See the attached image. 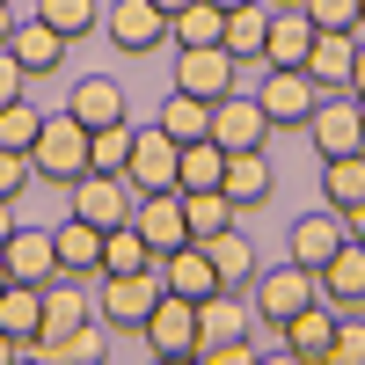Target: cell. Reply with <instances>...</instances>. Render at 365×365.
Here are the masks:
<instances>
[{
    "instance_id": "obj_1",
    "label": "cell",
    "mask_w": 365,
    "mask_h": 365,
    "mask_svg": "<svg viewBox=\"0 0 365 365\" xmlns=\"http://www.w3.org/2000/svg\"><path fill=\"white\" fill-rule=\"evenodd\" d=\"M29 168H37L44 182L88 175V125H81L73 110H58V117H44V125H37V139H29Z\"/></svg>"
},
{
    "instance_id": "obj_2",
    "label": "cell",
    "mask_w": 365,
    "mask_h": 365,
    "mask_svg": "<svg viewBox=\"0 0 365 365\" xmlns=\"http://www.w3.org/2000/svg\"><path fill=\"white\" fill-rule=\"evenodd\" d=\"M154 299H161V278H154V270H103V285H96V322H103V329H139L146 314H154Z\"/></svg>"
},
{
    "instance_id": "obj_3",
    "label": "cell",
    "mask_w": 365,
    "mask_h": 365,
    "mask_svg": "<svg viewBox=\"0 0 365 365\" xmlns=\"http://www.w3.org/2000/svg\"><path fill=\"white\" fill-rule=\"evenodd\" d=\"M307 299H322V285H314V270L307 263H278V270H256V314L270 322V329H285L299 307H307Z\"/></svg>"
},
{
    "instance_id": "obj_4",
    "label": "cell",
    "mask_w": 365,
    "mask_h": 365,
    "mask_svg": "<svg viewBox=\"0 0 365 365\" xmlns=\"http://www.w3.org/2000/svg\"><path fill=\"white\" fill-rule=\"evenodd\" d=\"M307 132H314V154H322V161H336V154H365V117H358V96H351V88L322 96V103H314V117H307Z\"/></svg>"
},
{
    "instance_id": "obj_5",
    "label": "cell",
    "mask_w": 365,
    "mask_h": 365,
    "mask_svg": "<svg viewBox=\"0 0 365 365\" xmlns=\"http://www.w3.org/2000/svg\"><path fill=\"white\" fill-rule=\"evenodd\" d=\"M256 103H263V117H270V132H278V125H307L314 103H322V88L307 81V66H270L263 88H256Z\"/></svg>"
},
{
    "instance_id": "obj_6",
    "label": "cell",
    "mask_w": 365,
    "mask_h": 365,
    "mask_svg": "<svg viewBox=\"0 0 365 365\" xmlns=\"http://www.w3.org/2000/svg\"><path fill=\"white\" fill-rule=\"evenodd\" d=\"M175 88H182V96H197V103L234 96V51H227V44H182V51H175Z\"/></svg>"
},
{
    "instance_id": "obj_7",
    "label": "cell",
    "mask_w": 365,
    "mask_h": 365,
    "mask_svg": "<svg viewBox=\"0 0 365 365\" xmlns=\"http://www.w3.org/2000/svg\"><path fill=\"white\" fill-rule=\"evenodd\" d=\"M270 139V117H263V103L256 96H220L212 103V146H220V154H256V146Z\"/></svg>"
},
{
    "instance_id": "obj_8",
    "label": "cell",
    "mask_w": 365,
    "mask_h": 365,
    "mask_svg": "<svg viewBox=\"0 0 365 365\" xmlns=\"http://www.w3.org/2000/svg\"><path fill=\"white\" fill-rule=\"evenodd\" d=\"M139 336H146V351H154V358H190V344H197V299L161 292L154 314L139 322Z\"/></svg>"
},
{
    "instance_id": "obj_9",
    "label": "cell",
    "mask_w": 365,
    "mask_h": 365,
    "mask_svg": "<svg viewBox=\"0 0 365 365\" xmlns=\"http://www.w3.org/2000/svg\"><path fill=\"white\" fill-rule=\"evenodd\" d=\"M66 190H73V220H88V227H117V220H132V197H139L125 175H103V168L73 175Z\"/></svg>"
},
{
    "instance_id": "obj_10",
    "label": "cell",
    "mask_w": 365,
    "mask_h": 365,
    "mask_svg": "<svg viewBox=\"0 0 365 365\" xmlns=\"http://www.w3.org/2000/svg\"><path fill=\"white\" fill-rule=\"evenodd\" d=\"M103 29H110V44L125 58H146V51L168 44V15L154 8V0H117V8L103 15Z\"/></svg>"
},
{
    "instance_id": "obj_11",
    "label": "cell",
    "mask_w": 365,
    "mask_h": 365,
    "mask_svg": "<svg viewBox=\"0 0 365 365\" xmlns=\"http://www.w3.org/2000/svg\"><path fill=\"white\" fill-rule=\"evenodd\" d=\"M146 270H154V278H161V292H182V299H205V292H227V285H220V270H212V256H205V241H182V249L154 256Z\"/></svg>"
},
{
    "instance_id": "obj_12",
    "label": "cell",
    "mask_w": 365,
    "mask_h": 365,
    "mask_svg": "<svg viewBox=\"0 0 365 365\" xmlns=\"http://www.w3.org/2000/svg\"><path fill=\"white\" fill-rule=\"evenodd\" d=\"M132 227L146 234V249H154V256L182 249V241H190V220H182V190H146V197H132Z\"/></svg>"
},
{
    "instance_id": "obj_13",
    "label": "cell",
    "mask_w": 365,
    "mask_h": 365,
    "mask_svg": "<svg viewBox=\"0 0 365 365\" xmlns=\"http://www.w3.org/2000/svg\"><path fill=\"white\" fill-rule=\"evenodd\" d=\"M314 285H322V299H329L336 314H365V241H358V234L314 270Z\"/></svg>"
},
{
    "instance_id": "obj_14",
    "label": "cell",
    "mask_w": 365,
    "mask_h": 365,
    "mask_svg": "<svg viewBox=\"0 0 365 365\" xmlns=\"http://www.w3.org/2000/svg\"><path fill=\"white\" fill-rule=\"evenodd\" d=\"M175 154L182 146L154 125V132H132V161H125V182L146 197V190H175Z\"/></svg>"
},
{
    "instance_id": "obj_15",
    "label": "cell",
    "mask_w": 365,
    "mask_h": 365,
    "mask_svg": "<svg viewBox=\"0 0 365 365\" xmlns=\"http://www.w3.org/2000/svg\"><path fill=\"white\" fill-rule=\"evenodd\" d=\"M96 322V292H88L73 270H58V278H44V329L37 336H66V329Z\"/></svg>"
},
{
    "instance_id": "obj_16",
    "label": "cell",
    "mask_w": 365,
    "mask_h": 365,
    "mask_svg": "<svg viewBox=\"0 0 365 365\" xmlns=\"http://www.w3.org/2000/svg\"><path fill=\"white\" fill-rule=\"evenodd\" d=\"M8 51H15V66H22L29 81H44V73H58V58H66L73 44L58 37L51 22H37V15H29V22H15V29H8Z\"/></svg>"
},
{
    "instance_id": "obj_17",
    "label": "cell",
    "mask_w": 365,
    "mask_h": 365,
    "mask_svg": "<svg viewBox=\"0 0 365 365\" xmlns=\"http://www.w3.org/2000/svg\"><path fill=\"white\" fill-rule=\"evenodd\" d=\"M351 58H358V29H314V51H307V81L322 96L351 88Z\"/></svg>"
},
{
    "instance_id": "obj_18",
    "label": "cell",
    "mask_w": 365,
    "mask_h": 365,
    "mask_svg": "<svg viewBox=\"0 0 365 365\" xmlns=\"http://www.w3.org/2000/svg\"><path fill=\"white\" fill-rule=\"evenodd\" d=\"M278 336H285V358H292V365H322L329 336H336V307H329V299H307Z\"/></svg>"
},
{
    "instance_id": "obj_19",
    "label": "cell",
    "mask_w": 365,
    "mask_h": 365,
    "mask_svg": "<svg viewBox=\"0 0 365 365\" xmlns=\"http://www.w3.org/2000/svg\"><path fill=\"white\" fill-rule=\"evenodd\" d=\"M220 190L234 197V212H263L270 197H278V175H270L263 146H256V154H227V175H220Z\"/></svg>"
},
{
    "instance_id": "obj_20",
    "label": "cell",
    "mask_w": 365,
    "mask_h": 365,
    "mask_svg": "<svg viewBox=\"0 0 365 365\" xmlns=\"http://www.w3.org/2000/svg\"><path fill=\"white\" fill-rule=\"evenodd\" d=\"M307 51H314V22L307 8H270V37H263V66H307Z\"/></svg>"
},
{
    "instance_id": "obj_21",
    "label": "cell",
    "mask_w": 365,
    "mask_h": 365,
    "mask_svg": "<svg viewBox=\"0 0 365 365\" xmlns=\"http://www.w3.org/2000/svg\"><path fill=\"white\" fill-rule=\"evenodd\" d=\"M0 256H8V278H22V285H44V278H58V249H51V227H15Z\"/></svg>"
},
{
    "instance_id": "obj_22",
    "label": "cell",
    "mask_w": 365,
    "mask_h": 365,
    "mask_svg": "<svg viewBox=\"0 0 365 365\" xmlns=\"http://www.w3.org/2000/svg\"><path fill=\"white\" fill-rule=\"evenodd\" d=\"M51 249H58V270H73V278H103V227H88V220H58L51 227Z\"/></svg>"
},
{
    "instance_id": "obj_23",
    "label": "cell",
    "mask_w": 365,
    "mask_h": 365,
    "mask_svg": "<svg viewBox=\"0 0 365 365\" xmlns=\"http://www.w3.org/2000/svg\"><path fill=\"white\" fill-rule=\"evenodd\" d=\"M351 241V227H344V212H307V220H292V263H307V270H322L329 256H336Z\"/></svg>"
},
{
    "instance_id": "obj_24",
    "label": "cell",
    "mask_w": 365,
    "mask_h": 365,
    "mask_svg": "<svg viewBox=\"0 0 365 365\" xmlns=\"http://www.w3.org/2000/svg\"><path fill=\"white\" fill-rule=\"evenodd\" d=\"M205 256H212V270H220V285H227V292L256 285V270H263V263H256V241L241 234V227H220V234L205 241Z\"/></svg>"
},
{
    "instance_id": "obj_25",
    "label": "cell",
    "mask_w": 365,
    "mask_h": 365,
    "mask_svg": "<svg viewBox=\"0 0 365 365\" xmlns=\"http://www.w3.org/2000/svg\"><path fill=\"white\" fill-rule=\"evenodd\" d=\"M66 110L81 117L88 132H96V125H117V117H125V88H117L110 73H88V81H73V96H66Z\"/></svg>"
},
{
    "instance_id": "obj_26",
    "label": "cell",
    "mask_w": 365,
    "mask_h": 365,
    "mask_svg": "<svg viewBox=\"0 0 365 365\" xmlns=\"http://www.w3.org/2000/svg\"><path fill=\"white\" fill-rule=\"evenodd\" d=\"M263 37H270V0H241V8H227L220 44L234 51V66H241V58H263Z\"/></svg>"
},
{
    "instance_id": "obj_27",
    "label": "cell",
    "mask_w": 365,
    "mask_h": 365,
    "mask_svg": "<svg viewBox=\"0 0 365 365\" xmlns=\"http://www.w3.org/2000/svg\"><path fill=\"white\" fill-rule=\"evenodd\" d=\"M322 197H329V212H351L365 205V154H336V161H322Z\"/></svg>"
},
{
    "instance_id": "obj_28",
    "label": "cell",
    "mask_w": 365,
    "mask_h": 365,
    "mask_svg": "<svg viewBox=\"0 0 365 365\" xmlns=\"http://www.w3.org/2000/svg\"><path fill=\"white\" fill-rule=\"evenodd\" d=\"M0 329H8L15 344L37 336V329H44V285H22V278L0 285Z\"/></svg>"
},
{
    "instance_id": "obj_29",
    "label": "cell",
    "mask_w": 365,
    "mask_h": 365,
    "mask_svg": "<svg viewBox=\"0 0 365 365\" xmlns=\"http://www.w3.org/2000/svg\"><path fill=\"white\" fill-rule=\"evenodd\" d=\"M154 125H161L175 146L212 139V103H197V96H182V88H168V103H161V117H154Z\"/></svg>"
},
{
    "instance_id": "obj_30",
    "label": "cell",
    "mask_w": 365,
    "mask_h": 365,
    "mask_svg": "<svg viewBox=\"0 0 365 365\" xmlns=\"http://www.w3.org/2000/svg\"><path fill=\"white\" fill-rule=\"evenodd\" d=\"M103 358H110V336L96 322L66 329V336H44V365H103Z\"/></svg>"
},
{
    "instance_id": "obj_31",
    "label": "cell",
    "mask_w": 365,
    "mask_h": 365,
    "mask_svg": "<svg viewBox=\"0 0 365 365\" xmlns=\"http://www.w3.org/2000/svg\"><path fill=\"white\" fill-rule=\"evenodd\" d=\"M220 175H227V154L212 139H190L175 154V190H220Z\"/></svg>"
},
{
    "instance_id": "obj_32",
    "label": "cell",
    "mask_w": 365,
    "mask_h": 365,
    "mask_svg": "<svg viewBox=\"0 0 365 365\" xmlns=\"http://www.w3.org/2000/svg\"><path fill=\"white\" fill-rule=\"evenodd\" d=\"M182 220H190V241H212L220 227H234L241 212H234L227 190H182Z\"/></svg>"
},
{
    "instance_id": "obj_33",
    "label": "cell",
    "mask_w": 365,
    "mask_h": 365,
    "mask_svg": "<svg viewBox=\"0 0 365 365\" xmlns=\"http://www.w3.org/2000/svg\"><path fill=\"white\" fill-rule=\"evenodd\" d=\"M146 263H154V249H146V234L132 220L103 227V270H146Z\"/></svg>"
},
{
    "instance_id": "obj_34",
    "label": "cell",
    "mask_w": 365,
    "mask_h": 365,
    "mask_svg": "<svg viewBox=\"0 0 365 365\" xmlns=\"http://www.w3.org/2000/svg\"><path fill=\"white\" fill-rule=\"evenodd\" d=\"M37 22H51L58 29V37H88V29H96L103 22V0H37Z\"/></svg>"
},
{
    "instance_id": "obj_35",
    "label": "cell",
    "mask_w": 365,
    "mask_h": 365,
    "mask_svg": "<svg viewBox=\"0 0 365 365\" xmlns=\"http://www.w3.org/2000/svg\"><path fill=\"white\" fill-rule=\"evenodd\" d=\"M125 161H132V125H125V117H117V125H96V132H88V168L125 175Z\"/></svg>"
},
{
    "instance_id": "obj_36",
    "label": "cell",
    "mask_w": 365,
    "mask_h": 365,
    "mask_svg": "<svg viewBox=\"0 0 365 365\" xmlns=\"http://www.w3.org/2000/svg\"><path fill=\"white\" fill-rule=\"evenodd\" d=\"M220 29H227V15L212 8V0H190L182 15H168V37H175V51H182V44H220Z\"/></svg>"
},
{
    "instance_id": "obj_37",
    "label": "cell",
    "mask_w": 365,
    "mask_h": 365,
    "mask_svg": "<svg viewBox=\"0 0 365 365\" xmlns=\"http://www.w3.org/2000/svg\"><path fill=\"white\" fill-rule=\"evenodd\" d=\"M249 329V314L234 307V292H205L197 299V336H241Z\"/></svg>"
},
{
    "instance_id": "obj_38",
    "label": "cell",
    "mask_w": 365,
    "mask_h": 365,
    "mask_svg": "<svg viewBox=\"0 0 365 365\" xmlns=\"http://www.w3.org/2000/svg\"><path fill=\"white\" fill-rule=\"evenodd\" d=\"M37 125H44V110L37 103H0V146H15V154H29V139H37Z\"/></svg>"
},
{
    "instance_id": "obj_39",
    "label": "cell",
    "mask_w": 365,
    "mask_h": 365,
    "mask_svg": "<svg viewBox=\"0 0 365 365\" xmlns=\"http://www.w3.org/2000/svg\"><path fill=\"white\" fill-rule=\"evenodd\" d=\"M190 358H197V365H249V358H263V351L249 344V329H241V336H197Z\"/></svg>"
},
{
    "instance_id": "obj_40",
    "label": "cell",
    "mask_w": 365,
    "mask_h": 365,
    "mask_svg": "<svg viewBox=\"0 0 365 365\" xmlns=\"http://www.w3.org/2000/svg\"><path fill=\"white\" fill-rule=\"evenodd\" d=\"M322 365H365V322L358 314H336V336H329Z\"/></svg>"
},
{
    "instance_id": "obj_41",
    "label": "cell",
    "mask_w": 365,
    "mask_h": 365,
    "mask_svg": "<svg viewBox=\"0 0 365 365\" xmlns=\"http://www.w3.org/2000/svg\"><path fill=\"white\" fill-rule=\"evenodd\" d=\"M314 29H358V0H299Z\"/></svg>"
},
{
    "instance_id": "obj_42",
    "label": "cell",
    "mask_w": 365,
    "mask_h": 365,
    "mask_svg": "<svg viewBox=\"0 0 365 365\" xmlns=\"http://www.w3.org/2000/svg\"><path fill=\"white\" fill-rule=\"evenodd\" d=\"M29 182H37V168H29V154H15V146H0V197H22Z\"/></svg>"
},
{
    "instance_id": "obj_43",
    "label": "cell",
    "mask_w": 365,
    "mask_h": 365,
    "mask_svg": "<svg viewBox=\"0 0 365 365\" xmlns=\"http://www.w3.org/2000/svg\"><path fill=\"white\" fill-rule=\"evenodd\" d=\"M22 88H29V73L15 66V51H8V44H0V103H15V96H22Z\"/></svg>"
},
{
    "instance_id": "obj_44",
    "label": "cell",
    "mask_w": 365,
    "mask_h": 365,
    "mask_svg": "<svg viewBox=\"0 0 365 365\" xmlns=\"http://www.w3.org/2000/svg\"><path fill=\"white\" fill-rule=\"evenodd\" d=\"M351 96H365V37H358V58H351Z\"/></svg>"
},
{
    "instance_id": "obj_45",
    "label": "cell",
    "mask_w": 365,
    "mask_h": 365,
    "mask_svg": "<svg viewBox=\"0 0 365 365\" xmlns=\"http://www.w3.org/2000/svg\"><path fill=\"white\" fill-rule=\"evenodd\" d=\"M8 234H15V197H0V249H8Z\"/></svg>"
},
{
    "instance_id": "obj_46",
    "label": "cell",
    "mask_w": 365,
    "mask_h": 365,
    "mask_svg": "<svg viewBox=\"0 0 365 365\" xmlns=\"http://www.w3.org/2000/svg\"><path fill=\"white\" fill-rule=\"evenodd\" d=\"M8 29H15V8H8V0H0V44H8Z\"/></svg>"
},
{
    "instance_id": "obj_47",
    "label": "cell",
    "mask_w": 365,
    "mask_h": 365,
    "mask_svg": "<svg viewBox=\"0 0 365 365\" xmlns=\"http://www.w3.org/2000/svg\"><path fill=\"white\" fill-rule=\"evenodd\" d=\"M0 365H15V336H8V329H0Z\"/></svg>"
},
{
    "instance_id": "obj_48",
    "label": "cell",
    "mask_w": 365,
    "mask_h": 365,
    "mask_svg": "<svg viewBox=\"0 0 365 365\" xmlns=\"http://www.w3.org/2000/svg\"><path fill=\"white\" fill-rule=\"evenodd\" d=\"M154 8H161V15H182V8H190V0H154Z\"/></svg>"
},
{
    "instance_id": "obj_49",
    "label": "cell",
    "mask_w": 365,
    "mask_h": 365,
    "mask_svg": "<svg viewBox=\"0 0 365 365\" xmlns=\"http://www.w3.org/2000/svg\"><path fill=\"white\" fill-rule=\"evenodd\" d=\"M344 227H351V234H365V205H358V212H351V220H344Z\"/></svg>"
},
{
    "instance_id": "obj_50",
    "label": "cell",
    "mask_w": 365,
    "mask_h": 365,
    "mask_svg": "<svg viewBox=\"0 0 365 365\" xmlns=\"http://www.w3.org/2000/svg\"><path fill=\"white\" fill-rule=\"evenodd\" d=\"M212 8H220V15H227V8H241V0H212Z\"/></svg>"
},
{
    "instance_id": "obj_51",
    "label": "cell",
    "mask_w": 365,
    "mask_h": 365,
    "mask_svg": "<svg viewBox=\"0 0 365 365\" xmlns=\"http://www.w3.org/2000/svg\"><path fill=\"white\" fill-rule=\"evenodd\" d=\"M0 285H8V256H0Z\"/></svg>"
},
{
    "instance_id": "obj_52",
    "label": "cell",
    "mask_w": 365,
    "mask_h": 365,
    "mask_svg": "<svg viewBox=\"0 0 365 365\" xmlns=\"http://www.w3.org/2000/svg\"><path fill=\"white\" fill-rule=\"evenodd\" d=\"M358 29H365V0H358Z\"/></svg>"
},
{
    "instance_id": "obj_53",
    "label": "cell",
    "mask_w": 365,
    "mask_h": 365,
    "mask_svg": "<svg viewBox=\"0 0 365 365\" xmlns=\"http://www.w3.org/2000/svg\"><path fill=\"white\" fill-rule=\"evenodd\" d=\"M270 8H292V0H270Z\"/></svg>"
},
{
    "instance_id": "obj_54",
    "label": "cell",
    "mask_w": 365,
    "mask_h": 365,
    "mask_svg": "<svg viewBox=\"0 0 365 365\" xmlns=\"http://www.w3.org/2000/svg\"><path fill=\"white\" fill-rule=\"evenodd\" d=\"M358 117H365V96H358Z\"/></svg>"
},
{
    "instance_id": "obj_55",
    "label": "cell",
    "mask_w": 365,
    "mask_h": 365,
    "mask_svg": "<svg viewBox=\"0 0 365 365\" xmlns=\"http://www.w3.org/2000/svg\"><path fill=\"white\" fill-rule=\"evenodd\" d=\"M358 241H365V234H358Z\"/></svg>"
}]
</instances>
